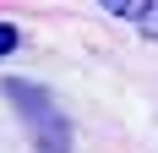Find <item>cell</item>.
I'll return each mask as SVG.
<instances>
[{"label":"cell","instance_id":"obj_1","mask_svg":"<svg viewBox=\"0 0 158 153\" xmlns=\"http://www.w3.org/2000/svg\"><path fill=\"white\" fill-rule=\"evenodd\" d=\"M0 93L16 104V115L33 126V148L38 153H71V126H65V115L55 109V98H49L44 88H33V82H0Z\"/></svg>","mask_w":158,"mask_h":153},{"label":"cell","instance_id":"obj_2","mask_svg":"<svg viewBox=\"0 0 158 153\" xmlns=\"http://www.w3.org/2000/svg\"><path fill=\"white\" fill-rule=\"evenodd\" d=\"M153 0H104V11H114V16H142Z\"/></svg>","mask_w":158,"mask_h":153},{"label":"cell","instance_id":"obj_3","mask_svg":"<svg viewBox=\"0 0 158 153\" xmlns=\"http://www.w3.org/2000/svg\"><path fill=\"white\" fill-rule=\"evenodd\" d=\"M142 33H147V38H158V0L142 11Z\"/></svg>","mask_w":158,"mask_h":153},{"label":"cell","instance_id":"obj_4","mask_svg":"<svg viewBox=\"0 0 158 153\" xmlns=\"http://www.w3.org/2000/svg\"><path fill=\"white\" fill-rule=\"evenodd\" d=\"M11 49H16V28H11V22H0V55H11Z\"/></svg>","mask_w":158,"mask_h":153}]
</instances>
